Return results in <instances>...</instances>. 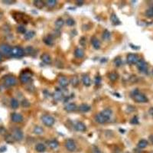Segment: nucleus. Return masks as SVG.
Segmentation results:
<instances>
[{
    "label": "nucleus",
    "mask_w": 153,
    "mask_h": 153,
    "mask_svg": "<svg viewBox=\"0 0 153 153\" xmlns=\"http://www.w3.org/2000/svg\"><path fill=\"white\" fill-rule=\"evenodd\" d=\"M17 31L18 33H21V34H25L26 33V28L24 25H18V28H17Z\"/></svg>",
    "instance_id": "obj_37"
},
{
    "label": "nucleus",
    "mask_w": 153,
    "mask_h": 153,
    "mask_svg": "<svg viewBox=\"0 0 153 153\" xmlns=\"http://www.w3.org/2000/svg\"><path fill=\"white\" fill-rule=\"evenodd\" d=\"M12 48L8 44H2L0 45V53L6 57L12 56Z\"/></svg>",
    "instance_id": "obj_6"
},
{
    "label": "nucleus",
    "mask_w": 153,
    "mask_h": 153,
    "mask_svg": "<svg viewBox=\"0 0 153 153\" xmlns=\"http://www.w3.org/2000/svg\"><path fill=\"white\" fill-rule=\"evenodd\" d=\"M2 18H3V14H2V13H0V20H1V19H2Z\"/></svg>",
    "instance_id": "obj_50"
},
{
    "label": "nucleus",
    "mask_w": 153,
    "mask_h": 153,
    "mask_svg": "<svg viewBox=\"0 0 153 153\" xmlns=\"http://www.w3.org/2000/svg\"><path fill=\"white\" fill-rule=\"evenodd\" d=\"M12 136L15 139V140L21 141L23 139V132L18 128H14L12 131Z\"/></svg>",
    "instance_id": "obj_7"
},
{
    "label": "nucleus",
    "mask_w": 153,
    "mask_h": 153,
    "mask_svg": "<svg viewBox=\"0 0 153 153\" xmlns=\"http://www.w3.org/2000/svg\"><path fill=\"white\" fill-rule=\"evenodd\" d=\"M11 120L14 123H19L23 121V117L21 114H19L18 112H12L11 114Z\"/></svg>",
    "instance_id": "obj_11"
},
{
    "label": "nucleus",
    "mask_w": 153,
    "mask_h": 153,
    "mask_svg": "<svg viewBox=\"0 0 153 153\" xmlns=\"http://www.w3.org/2000/svg\"><path fill=\"white\" fill-rule=\"evenodd\" d=\"M48 146L51 149H57L59 146V143L56 139H51L48 142Z\"/></svg>",
    "instance_id": "obj_22"
},
{
    "label": "nucleus",
    "mask_w": 153,
    "mask_h": 153,
    "mask_svg": "<svg viewBox=\"0 0 153 153\" xmlns=\"http://www.w3.org/2000/svg\"><path fill=\"white\" fill-rule=\"evenodd\" d=\"M112 113V112L111 109H105L102 112H100L98 114L96 115L95 120L100 124H105L106 123H107L110 120Z\"/></svg>",
    "instance_id": "obj_1"
},
{
    "label": "nucleus",
    "mask_w": 153,
    "mask_h": 153,
    "mask_svg": "<svg viewBox=\"0 0 153 153\" xmlns=\"http://www.w3.org/2000/svg\"><path fill=\"white\" fill-rule=\"evenodd\" d=\"M3 3H7V4H12V3H15V1H12V2H10V1H3Z\"/></svg>",
    "instance_id": "obj_47"
},
{
    "label": "nucleus",
    "mask_w": 153,
    "mask_h": 153,
    "mask_svg": "<svg viewBox=\"0 0 153 153\" xmlns=\"http://www.w3.org/2000/svg\"><path fill=\"white\" fill-rule=\"evenodd\" d=\"M147 145H148V141L145 140V139H141V140L139 142V143H138V145H137V147H138V148L142 149V148H146Z\"/></svg>",
    "instance_id": "obj_29"
},
{
    "label": "nucleus",
    "mask_w": 153,
    "mask_h": 153,
    "mask_svg": "<svg viewBox=\"0 0 153 153\" xmlns=\"http://www.w3.org/2000/svg\"><path fill=\"white\" fill-rule=\"evenodd\" d=\"M32 73L27 70H24L20 75V81L22 84H28L31 81Z\"/></svg>",
    "instance_id": "obj_5"
},
{
    "label": "nucleus",
    "mask_w": 153,
    "mask_h": 153,
    "mask_svg": "<svg viewBox=\"0 0 153 153\" xmlns=\"http://www.w3.org/2000/svg\"><path fill=\"white\" fill-rule=\"evenodd\" d=\"M45 45H48V46H52L54 45V37L52 34H48L46 35L44 39H43Z\"/></svg>",
    "instance_id": "obj_16"
},
{
    "label": "nucleus",
    "mask_w": 153,
    "mask_h": 153,
    "mask_svg": "<svg viewBox=\"0 0 153 153\" xmlns=\"http://www.w3.org/2000/svg\"><path fill=\"white\" fill-rule=\"evenodd\" d=\"M41 59L45 64H50L51 63V58L48 54H43L41 56Z\"/></svg>",
    "instance_id": "obj_19"
},
{
    "label": "nucleus",
    "mask_w": 153,
    "mask_h": 153,
    "mask_svg": "<svg viewBox=\"0 0 153 153\" xmlns=\"http://www.w3.org/2000/svg\"><path fill=\"white\" fill-rule=\"evenodd\" d=\"M5 140L8 143H13L15 141L13 136H12V134H7V133L5 135Z\"/></svg>",
    "instance_id": "obj_35"
},
{
    "label": "nucleus",
    "mask_w": 153,
    "mask_h": 153,
    "mask_svg": "<svg viewBox=\"0 0 153 153\" xmlns=\"http://www.w3.org/2000/svg\"><path fill=\"white\" fill-rule=\"evenodd\" d=\"M3 55L0 53V62H2V61H3Z\"/></svg>",
    "instance_id": "obj_49"
},
{
    "label": "nucleus",
    "mask_w": 153,
    "mask_h": 153,
    "mask_svg": "<svg viewBox=\"0 0 153 153\" xmlns=\"http://www.w3.org/2000/svg\"><path fill=\"white\" fill-rule=\"evenodd\" d=\"M65 147L67 151H73L76 149V144L73 139H67L65 142Z\"/></svg>",
    "instance_id": "obj_12"
},
{
    "label": "nucleus",
    "mask_w": 153,
    "mask_h": 153,
    "mask_svg": "<svg viewBox=\"0 0 153 153\" xmlns=\"http://www.w3.org/2000/svg\"><path fill=\"white\" fill-rule=\"evenodd\" d=\"M136 65H137V67L140 72L144 73H146L148 72V64L145 60L139 59V61L137 62Z\"/></svg>",
    "instance_id": "obj_9"
},
{
    "label": "nucleus",
    "mask_w": 153,
    "mask_h": 153,
    "mask_svg": "<svg viewBox=\"0 0 153 153\" xmlns=\"http://www.w3.org/2000/svg\"><path fill=\"white\" fill-rule=\"evenodd\" d=\"M139 60V55L136 54H129L126 57V61L129 64H137V62Z\"/></svg>",
    "instance_id": "obj_10"
},
{
    "label": "nucleus",
    "mask_w": 153,
    "mask_h": 153,
    "mask_svg": "<svg viewBox=\"0 0 153 153\" xmlns=\"http://www.w3.org/2000/svg\"><path fill=\"white\" fill-rule=\"evenodd\" d=\"M66 24L68 25V26H73L75 25V21L73 20V18H67V21H66Z\"/></svg>",
    "instance_id": "obj_40"
},
{
    "label": "nucleus",
    "mask_w": 153,
    "mask_h": 153,
    "mask_svg": "<svg viewBox=\"0 0 153 153\" xmlns=\"http://www.w3.org/2000/svg\"><path fill=\"white\" fill-rule=\"evenodd\" d=\"M91 44L95 49H100V42L97 37H93L91 38Z\"/></svg>",
    "instance_id": "obj_18"
},
{
    "label": "nucleus",
    "mask_w": 153,
    "mask_h": 153,
    "mask_svg": "<svg viewBox=\"0 0 153 153\" xmlns=\"http://www.w3.org/2000/svg\"><path fill=\"white\" fill-rule=\"evenodd\" d=\"M101 76L97 75V76H96V78H95V84L96 85H100V84L101 83Z\"/></svg>",
    "instance_id": "obj_42"
},
{
    "label": "nucleus",
    "mask_w": 153,
    "mask_h": 153,
    "mask_svg": "<svg viewBox=\"0 0 153 153\" xmlns=\"http://www.w3.org/2000/svg\"><path fill=\"white\" fill-rule=\"evenodd\" d=\"M10 106L12 109H17L19 106V103L15 98H12L10 101Z\"/></svg>",
    "instance_id": "obj_34"
},
{
    "label": "nucleus",
    "mask_w": 153,
    "mask_h": 153,
    "mask_svg": "<svg viewBox=\"0 0 153 153\" xmlns=\"http://www.w3.org/2000/svg\"><path fill=\"white\" fill-rule=\"evenodd\" d=\"M152 73H153V70H152Z\"/></svg>",
    "instance_id": "obj_51"
},
{
    "label": "nucleus",
    "mask_w": 153,
    "mask_h": 153,
    "mask_svg": "<svg viewBox=\"0 0 153 153\" xmlns=\"http://www.w3.org/2000/svg\"><path fill=\"white\" fill-rule=\"evenodd\" d=\"M7 133V132H6V129H5V127H3V126H0V134H1V135H6V134Z\"/></svg>",
    "instance_id": "obj_45"
},
{
    "label": "nucleus",
    "mask_w": 153,
    "mask_h": 153,
    "mask_svg": "<svg viewBox=\"0 0 153 153\" xmlns=\"http://www.w3.org/2000/svg\"><path fill=\"white\" fill-rule=\"evenodd\" d=\"M85 42H86V38H85L84 37H81V40H80V43H81V45L84 46V45H85Z\"/></svg>",
    "instance_id": "obj_46"
},
{
    "label": "nucleus",
    "mask_w": 153,
    "mask_h": 153,
    "mask_svg": "<svg viewBox=\"0 0 153 153\" xmlns=\"http://www.w3.org/2000/svg\"><path fill=\"white\" fill-rule=\"evenodd\" d=\"M74 55L76 57H78V58H83V57H84V51L83 49L81 48H76L75 51H74Z\"/></svg>",
    "instance_id": "obj_20"
},
{
    "label": "nucleus",
    "mask_w": 153,
    "mask_h": 153,
    "mask_svg": "<svg viewBox=\"0 0 153 153\" xmlns=\"http://www.w3.org/2000/svg\"><path fill=\"white\" fill-rule=\"evenodd\" d=\"M76 109H78V106L74 103H69L64 106V109L67 112H74Z\"/></svg>",
    "instance_id": "obj_17"
},
{
    "label": "nucleus",
    "mask_w": 153,
    "mask_h": 153,
    "mask_svg": "<svg viewBox=\"0 0 153 153\" xmlns=\"http://www.w3.org/2000/svg\"><path fill=\"white\" fill-rule=\"evenodd\" d=\"M145 15L148 18H152L153 17V6L149 7L146 11H145Z\"/></svg>",
    "instance_id": "obj_36"
},
{
    "label": "nucleus",
    "mask_w": 153,
    "mask_h": 153,
    "mask_svg": "<svg viewBox=\"0 0 153 153\" xmlns=\"http://www.w3.org/2000/svg\"><path fill=\"white\" fill-rule=\"evenodd\" d=\"M25 54V50L19 46L13 47L12 49V56L14 57H16V58H19V57H23Z\"/></svg>",
    "instance_id": "obj_4"
},
{
    "label": "nucleus",
    "mask_w": 153,
    "mask_h": 153,
    "mask_svg": "<svg viewBox=\"0 0 153 153\" xmlns=\"http://www.w3.org/2000/svg\"><path fill=\"white\" fill-rule=\"evenodd\" d=\"M53 97L54 99V100L56 101H60L63 99L64 97V93L63 92L59 90V89H56V90L54 91V93H53Z\"/></svg>",
    "instance_id": "obj_13"
},
{
    "label": "nucleus",
    "mask_w": 153,
    "mask_h": 153,
    "mask_svg": "<svg viewBox=\"0 0 153 153\" xmlns=\"http://www.w3.org/2000/svg\"><path fill=\"white\" fill-rule=\"evenodd\" d=\"M126 153H129V152H126Z\"/></svg>",
    "instance_id": "obj_52"
},
{
    "label": "nucleus",
    "mask_w": 153,
    "mask_h": 153,
    "mask_svg": "<svg viewBox=\"0 0 153 153\" xmlns=\"http://www.w3.org/2000/svg\"><path fill=\"white\" fill-rule=\"evenodd\" d=\"M34 35H35V32L34 31H28L25 34V39L30 40V39H31V38H33V37Z\"/></svg>",
    "instance_id": "obj_30"
},
{
    "label": "nucleus",
    "mask_w": 153,
    "mask_h": 153,
    "mask_svg": "<svg viewBox=\"0 0 153 153\" xmlns=\"http://www.w3.org/2000/svg\"><path fill=\"white\" fill-rule=\"evenodd\" d=\"M70 83L71 84V85L73 87H76L79 84V80H78V78L76 76H73L72 78H70Z\"/></svg>",
    "instance_id": "obj_31"
},
{
    "label": "nucleus",
    "mask_w": 153,
    "mask_h": 153,
    "mask_svg": "<svg viewBox=\"0 0 153 153\" xmlns=\"http://www.w3.org/2000/svg\"><path fill=\"white\" fill-rule=\"evenodd\" d=\"M3 84L6 87H11L17 84V79L13 75H7L3 79Z\"/></svg>",
    "instance_id": "obj_3"
},
{
    "label": "nucleus",
    "mask_w": 153,
    "mask_h": 153,
    "mask_svg": "<svg viewBox=\"0 0 153 153\" xmlns=\"http://www.w3.org/2000/svg\"><path fill=\"white\" fill-rule=\"evenodd\" d=\"M58 83L59 84L63 87H67L69 84V81L68 79L66 78V76H60L59 78H58Z\"/></svg>",
    "instance_id": "obj_14"
},
{
    "label": "nucleus",
    "mask_w": 153,
    "mask_h": 153,
    "mask_svg": "<svg viewBox=\"0 0 153 153\" xmlns=\"http://www.w3.org/2000/svg\"><path fill=\"white\" fill-rule=\"evenodd\" d=\"M79 110L81 112H87L90 110L91 107L90 106H88L87 104H81L80 106H79Z\"/></svg>",
    "instance_id": "obj_25"
},
{
    "label": "nucleus",
    "mask_w": 153,
    "mask_h": 153,
    "mask_svg": "<svg viewBox=\"0 0 153 153\" xmlns=\"http://www.w3.org/2000/svg\"><path fill=\"white\" fill-rule=\"evenodd\" d=\"M42 123H44V125H45L46 126H52L54 123H55V120L54 117H52L51 116H49V115H44V116L42 117Z\"/></svg>",
    "instance_id": "obj_8"
},
{
    "label": "nucleus",
    "mask_w": 153,
    "mask_h": 153,
    "mask_svg": "<svg viewBox=\"0 0 153 153\" xmlns=\"http://www.w3.org/2000/svg\"><path fill=\"white\" fill-rule=\"evenodd\" d=\"M64 25V19L60 18L58 19H57L56 22H55V26L57 28H61Z\"/></svg>",
    "instance_id": "obj_28"
},
{
    "label": "nucleus",
    "mask_w": 153,
    "mask_h": 153,
    "mask_svg": "<svg viewBox=\"0 0 153 153\" xmlns=\"http://www.w3.org/2000/svg\"><path fill=\"white\" fill-rule=\"evenodd\" d=\"M108 76H109V79L111 81H116L119 78V75H118V73L117 72H111V73H109V75H108Z\"/></svg>",
    "instance_id": "obj_26"
},
{
    "label": "nucleus",
    "mask_w": 153,
    "mask_h": 153,
    "mask_svg": "<svg viewBox=\"0 0 153 153\" xmlns=\"http://www.w3.org/2000/svg\"><path fill=\"white\" fill-rule=\"evenodd\" d=\"M45 5H47L48 7H54L57 5V1H55V0H48L45 2Z\"/></svg>",
    "instance_id": "obj_38"
},
{
    "label": "nucleus",
    "mask_w": 153,
    "mask_h": 153,
    "mask_svg": "<svg viewBox=\"0 0 153 153\" xmlns=\"http://www.w3.org/2000/svg\"><path fill=\"white\" fill-rule=\"evenodd\" d=\"M131 123L132 124H139V119H138V117H134L132 120H131Z\"/></svg>",
    "instance_id": "obj_44"
},
{
    "label": "nucleus",
    "mask_w": 153,
    "mask_h": 153,
    "mask_svg": "<svg viewBox=\"0 0 153 153\" xmlns=\"http://www.w3.org/2000/svg\"><path fill=\"white\" fill-rule=\"evenodd\" d=\"M34 51V48L31 46H28L26 48V49L25 50V53L28 54H31Z\"/></svg>",
    "instance_id": "obj_41"
},
{
    "label": "nucleus",
    "mask_w": 153,
    "mask_h": 153,
    "mask_svg": "<svg viewBox=\"0 0 153 153\" xmlns=\"http://www.w3.org/2000/svg\"><path fill=\"white\" fill-rule=\"evenodd\" d=\"M110 19H111L112 23L113 25H119L121 23L120 21V19H119V18L117 16L116 14H114V13L111 15Z\"/></svg>",
    "instance_id": "obj_23"
},
{
    "label": "nucleus",
    "mask_w": 153,
    "mask_h": 153,
    "mask_svg": "<svg viewBox=\"0 0 153 153\" xmlns=\"http://www.w3.org/2000/svg\"><path fill=\"white\" fill-rule=\"evenodd\" d=\"M82 81L83 84L86 86V87H90L91 84V80L89 76V75L87 74H84L82 76Z\"/></svg>",
    "instance_id": "obj_21"
},
{
    "label": "nucleus",
    "mask_w": 153,
    "mask_h": 153,
    "mask_svg": "<svg viewBox=\"0 0 153 153\" xmlns=\"http://www.w3.org/2000/svg\"><path fill=\"white\" fill-rule=\"evenodd\" d=\"M22 106H23V107H29L30 106V103L27 100H23L22 101Z\"/></svg>",
    "instance_id": "obj_43"
},
{
    "label": "nucleus",
    "mask_w": 153,
    "mask_h": 153,
    "mask_svg": "<svg viewBox=\"0 0 153 153\" xmlns=\"http://www.w3.org/2000/svg\"><path fill=\"white\" fill-rule=\"evenodd\" d=\"M110 37H111V34L110 32L108 31V30H105L103 31V34H102V38L103 40L105 41H108L110 39Z\"/></svg>",
    "instance_id": "obj_32"
},
{
    "label": "nucleus",
    "mask_w": 153,
    "mask_h": 153,
    "mask_svg": "<svg viewBox=\"0 0 153 153\" xmlns=\"http://www.w3.org/2000/svg\"><path fill=\"white\" fill-rule=\"evenodd\" d=\"M35 150L38 152H44L46 150V147L43 143H37L35 145Z\"/></svg>",
    "instance_id": "obj_24"
},
{
    "label": "nucleus",
    "mask_w": 153,
    "mask_h": 153,
    "mask_svg": "<svg viewBox=\"0 0 153 153\" xmlns=\"http://www.w3.org/2000/svg\"><path fill=\"white\" fill-rule=\"evenodd\" d=\"M33 4L37 9H42L45 6V3L42 1V0H35V1H34Z\"/></svg>",
    "instance_id": "obj_27"
},
{
    "label": "nucleus",
    "mask_w": 153,
    "mask_h": 153,
    "mask_svg": "<svg viewBox=\"0 0 153 153\" xmlns=\"http://www.w3.org/2000/svg\"><path fill=\"white\" fill-rule=\"evenodd\" d=\"M131 95L133 98V100H135L136 103H146L148 102V98L146 96L142 93H140L139 91V90H134L132 93H131Z\"/></svg>",
    "instance_id": "obj_2"
},
{
    "label": "nucleus",
    "mask_w": 153,
    "mask_h": 153,
    "mask_svg": "<svg viewBox=\"0 0 153 153\" xmlns=\"http://www.w3.org/2000/svg\"><path fill=\"white\" fill-rule=\"evenodd\" d=\"M74 129H75V130L78 131V132H85L87 130V127H86L85 124L81 122L76 123L74 125Z\"/></svg>",
    "instance_id": "obj_15"
},
{
    "label": "nucleus",
    "mask_w": 153,
    "mask_h": 153,
    "mask_svg": "<svg viewBox=\"0 0 153 153\" xmlns=\"http://www.w3.org/2000/svg\"><path fill=\"white\" fill-rule=\"evenodd\" d=\"M33 132L37 134V135H42V134L44 132V129L42 126H35L34 128V130Z\"/></svg>",
    "instance_id": "obj_33"
},
{
    "label": "nucleus",
    "mask_w": 153,
    "mask_h": 153,
    "mask_svg": "<svg viewBox=\"0 0 153 153\" xmlns=\"http://www.w3.org/2000/svg\"><path fill=\"white\" fill-rule=\"evenodd\" d=\"M6 146H3L2 148H0V151H6Z\"/></svg>",
    "instance_id": "obj_48"
},
{
    "label": "nucleus",
    "mask_w": 153,
    "mask_h": 153,
    "mask_svg": "<svg viewBox=\"0 0 153 153\" xmlns=\"http://www.w3.org/2000/svg\"><path fill=\"white\" fill-rule=\"evenodd\" d=\"M113 62H114L115 65H116L117 67L121 66V64H122V63H123V62H122V59H121L120 57H117L116 58L114 59Z\"/></svg>",
    "instance_id": "obj_39"
}]
</instances>
